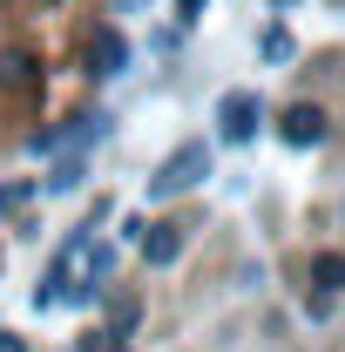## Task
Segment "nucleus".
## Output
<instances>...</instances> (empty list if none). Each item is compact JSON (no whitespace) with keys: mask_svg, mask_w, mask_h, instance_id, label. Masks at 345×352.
<instances>
[{"mask_svg":"<svg viewBox=\"0 0 345 352\" xmlns=\"http://www.w3.org/2000/svg\"><path fill=\"white\" fill-rule=\"evenodd\" d=\"M203 176H210V149H203V142H183L170 163L149 176V197H176V190H190V183H203Z\"/></svg>","mask_w":345,"mask_h":352,"instance_id":"1","label":"nucleus"},{"mask_svg":"<svg viewBox=\"0 0 345 352\" xmlns=\"http://www.w3.org/2000/svg\"><path fill=\"white\" fill-rule=\"evenodd\" d=\"M216 122H223V135H230V142H251V135H258V122H264V102L251 95V88H237V95H223V102H216Z\"/></svg>","mask_w":345,"mask_h":352,"instance_id":"2","label":"nucleus"},{"mask_svg":"<svg viewBox=\"0 0 345 352\" xmlns=\"http://www.w3.org/2000/svg\"><path fill=\"white\" fill-rule=\"evenodd\" d=\"M285 142H298V149H311V142H325V109H311V102H298V109H285Z\"/></svg>","mask_w":345,"mask_h":352,"instance_id":"3","label":"nucleus"},{"mask_svg":"<svg viewBox=\"0 0 345 352\" xmlns=\"http://www.w3.org/2000/svg\"><path fill=\"white\" fill-rule=\"evenodd\" d=\"M142 258L149 264H176L183 258V230H176V223H149V230H142Z\"/></svg>","mask_w":345,"mask_h":352,"instance_id":"4","label":"nucleus"},{"mask_svg":"<svg viewBox=\"0 0 345 352\" xmlns=\"http://www.w3.org/2000/svg\"><path fill=\"white\" fill-rule=\"evenodd\" d=\"M311 278H318V292H345V258L339 251H318L311 258Z\"/></svg>","mask_w":345,"mask_h":352,"instance_id":"5","label":"nucleus"},{"mask_svg":"<svg viewBox=\"0 0 345 352\" xmlns=\"http://www.w3.org/2000/svg\"><path fill=\"white\" fill-rule=\"evenodd\" d=\"M95 61H102V68H109V75H115V68H122V61H129V41H122V34H115V28H102V34H95Z\"/></svg>","mask_w":345,"mask_h":352,"instance_id":"6","label":"nucleus"},{"mask_svg":"<svg viewBox=\"0 0 345 352\" xmlns=\"http://www.w3.org/2000/svg\"><path fill=\"white\" fill-rule=\"evenodd\" d=\"M34 82V61L27 54H0V88H27Z\"/></svg>","mask_w":345,"mask_h":352,"instance_id":"7","label":"nucleus"},{"mask_svg":"<svg viewBox=\"0 0 345 352\" xmlns=\"http://www.w3.org/2000/svg\"><path fill=\"white\" fill-rule=\"evenodd\" d=\"M27 197H34V190H27V183H7V190H0V217H7V210H21V204H27Z\"/></svg>","mask_w":345,"mask_h":352,"instance_id":"8","label":"nucleus"},{"mask_svg":"<svg viewBox=\"0 0 345 352\" xmlns=\"http://www.w3.org/2000/svg\"><path fill=\"white\" fill-rule=\"evenodd\" d=\"M47 183H54V190H75V183H82V163H61V170L47 176Z\"/></svg>","mask_w":345,"mask_h":352,"instance_id":"9","label":"nucleus"},{"mask_svg":"<svg viewBox=\"0 0 345 352\" xmlns=\"http://www.w3.org/2000/svg\"><path fill=\"white\" fill-rule=\"evenodd\" d=\"M82 352H122V332H95V339H88Z\"/></svg>","mask_w":345,"mask_h":352,"instance_id":"10","label":"nucleus"},{"mask_svg":"<svg viewBox=\"0 0 345 352\" xmlns=\"http://www.w3.org/2000/svg\"><path fill=\"white\" fill-rule=\"evenodd\" d=\"M183 7V21H203V0H176Z\"/></svg>","mask_w":345,"mask_h":352,"instance_id":"11","label":"nucleus"},{"mask_svg":"<svg viewBox=\"0 0 345 352\" xmlns=\"http://www.w3.org/2000/svg\"><path fill=\"white\" fill-rule=\"evenodd\" d=\"M0 352H27V346H21V339H14V332H0Z\"/></svg>","mask_w":345,"mask_h":352,"instance_id":"12","label":"nucleus"}]
</instances>
